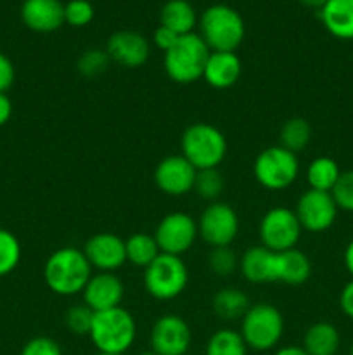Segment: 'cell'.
<instances>
[{"mask_svg":"<svg viewBox=\"0 0 353 355\" xmlns=\"http://www.w3.org/2000/svg\"><path fill=\"white\" fill-rule=\"evenodd\" d=\"M210 49L199 33H187L179 37L170 51L165 52V71L170 80L189 85L203 78Z\"/></svg>","mask_w":353,"mask_h":355,"instance_id":"5b68a950","label":"cell"},{"mask_svg":"<svg viewBox=\"0 0 353 355\" xmlns=\"http://www.w3.org/2000/svg\"><path fill=\"white\" fill-rule=\"evenodd\" d=\"M92 270L83 250L62 246L45 260L44 279L52 293L59 297H75L83 293L93 274Z\"/></svg>","mask_w":353,"mask_h":355,"instance_id":"6da1fadb","label":"cell"},{"mask_svg":"<svg viewBox=\"0 0 353 355\" xmlns=\"http://www.w3.org/2000/svg\"><path fill=\"white\" fill-rule=\"evenodd\" d=\"M125 252H127L128 263L145 269L158 259L161 250L156 243L154 234L151 236L147 232H135L130 238L125 239Z\"/></svg>","mask_w":353,"mask_h":355,"instance_id":"484cf974","label":"cell"},{"mask_svg":"<svg viewBox=\"0 0 353 355\" xmlns=\"http://www.w3.org/2000/svg\"><path fill=\"white\" fill-rule=\"evenodd\" d=\"M93 315L96 312L85 304H78L73 305L66 311L64 315V324L66 328L69 329V333L76 336H89L90 328H92L93 322Z\"/></svg>","mask_w":353,"mask_h":355,"instance_id":"d6a6232c","label":"cell"},{"mask_svg":"<svg viewBox=\"0 0 353 355\" xmlns=\"http://www.w3.org/2000/svg\"><path fill=\"white\" fill-rule=\"evenodd\" d=\"M204 355H248V345L241 333L224 328L210 336Z\"/></svg>","mask_w":353,"mask_h":355,"instance_id":"f1b7e54d","label":"cell"},{"mask_svg":"<svg viewBox=\"0 0 353 355\" xmlns=\"http://www.w3.org/2000/svg\"><path fill=\"white\" fill-rule=\"evenodd\" d=\"M225 189L224 175L218 172V168H208V170H197L196 182H194V193L210 203L218 201Z\"/></svg>","mask_w":353,"mask_h":355,"instance_id":"f546056e","label":"cell"},{"mask_svg":"<svg viewBox=\"0 0 353 355\" xmlns=\"http://www.w3.org/2000/svg\"><path fill=\"white\" fill-rule=\"evenodd\" d=\"M159 24L175 31L179 37L192 33L197 24L196 10L187 0H168L159 12Z\"/></svg>","mask_w":353,"mask_h":355,"instance_id":"d4e9b609","label":"cell"},{"mask_svg":"<svg viewBox=\"0 0 353 355\" xmlns=\"http://www.w3.org/2000/svg\"><path fill=\"white\" fill-rule=\"evenodd\" d=\"M331 194L338 210L353 214V170L341 172L338 182L332 187Z\"/></svg>","mask_w":353,"mask_h":355,"instance_id":"d590c367","label":"cell"},{"mask_svg":"<svg viewBox=\"0 0 353 355\" xmlns=\"http://www.w3.org/2000/svg\"><path fill=\"white\" fill-rule=\"evenodd\" d=\"M21 21L37 33H52L64 24V3L61 0H24Z\"/></svg>","mask_w":353,"mask_h":355,"instance_id":"ac0fdd59","label":"cell"},{"mask_svg":"<svg viewBox=\"0 0 353 355\" xmlns=\"http://www.w3.org/2000/svg\"><path fill=\"white\" fill-rule=\"evenodd\" d=\"M242 73V62L235 52H210L203 80L217 90L230 89Z\"/></svg>","mask_w":353,"mask_h":355,"instance_id":"d6986e66","label":"cell"},{"mask_svg":"<svg viewBox=\"0 0 353 355\" xmlns=\"http://www.w3.org/2000/svg\"><path fill=\"white\" fill-rule=\"evenodd\" d=\"M311 276V262L301 250L293 248L275 253V283L300 286Z\"/></svg>","mask_w":353,"mask_h":355,"instance_id":"44dd1931","label":"cell"},{"mask_svg":"<svg viewBox=\"0 0 353 355\" xmlns=\"http://www.w3.org/2000/svg\"><path fill=\"white\" fill-rule=\"evenodd\" d=\"M141 355H156L154 352H152V350H151V352H142Z\"/></svg>","mask_w":353,"mask_h":355,"instance_id":"bcb514c9","label":"cell"},{"mask_svg":"<svg viewBox=\"0 0 353 355\" xmlns=\"http://www.w3.org/2000/svg\"><path fill=\"white\" fill-rule=\"evenodd\" d=\"M151 350L156 355H187L192 343V331L183 318L165 314L156 319L151 329Z\"/></svg>","mask_w":353,"mask_h":355,"instance_id":"4fadbf2b","label":"cell"},{"mask_svg":"<svg viewBox=\"0 0 353 355\" xmlns=\"http://www.w3.org/2000/svg\"><path fill=\"white\" fill-rule=\"evenodd\" d=\"M109 59L123 68H138L145 64L151 54L147 38L138 31L121 30L109 37L106 45Z\"/></svg>","mask_w":353,"mask_h":355,"instance_id":"2e32d148","label":"cell"},{"mask_svg":"<svg viewBox=\"0 0 353 355\" xmlns=\"http://www.w3.org/2000/svg\"><path fill=\"white\" fill-rule=\"evenodd\" d=\"M83 304L93 312L109 311L121 307L125 297V284L116 272H97L87 283L83 290Z\"/></svg>","mask_w":353,"mask_h":355,"instance_id":"e0dca14e","label":"cell"},{"mask_svg":"<svg viewBox=\"0 0 353 355\" xmlns=\"http://www.w3.org/2000/svg\"><path fill=\"white\" fill-rule=\"evenodd\" d=\"M182 156L196 170L218 168L227 155V139L211 123H192L180 139Z\"/></svg>","mask_w":353,"mask_h":355,"instance_id":"277c9868","label":"cell"},{"mask_svg":"<svg viewBox=\"0 0 353 355\" xmlns=\"http://www.w3.org/2000/svg\"><path fill=\"white\" fill-rule=\"evenodd\" d=\"M96 16L93 6L89 0H69L64 6V23L69 26L83 28Z\"/></svg>","mask_w":353,"mask_h":355,"instance_id":"e575fe53","label":"cell"},{"mask_svg":"<svg viewBox=\"0 0 353 355\" xmlns=\"http://www.w3.org/2000/svg\"><path fill=\"white\" fill-rule=\"evenodd\" d=\"M325 30L339 40H353V0H327L320 9Z\"/></svg>","mask_w":353,"mask_h":355,"instance_id":"7402d4cb","label":"cell"},{"mask_svg":"<svg viewBox=\"0 0 353 355\" xmlns=\"http://www.w3.org/2000/svg\"><path fill=\"white\" fill-rule=\"evenodd\" d=\"M341 345L338 328L331 322H315L303 336V349L308 355H336Z\"/></svg>","mask_w":353,"mask_h":355,"instance_id":"603a6c76","label":"cell"},{"mask_svg":"<svg viewBox=\"0 0 353 355\" xmlns=\"http://www.w3.org/2000/svg\"><path fill=\"white\" fill-rule=\"evenodd\" d=\"M109 62L111 59L106 51H102V49H89L78 58L76 68L83 76L93 78V76L102 75L109 68Z\"/></svg>","mask_w":353,"mask_h":355,"instance_id":"836d02e7","label":"cell"},{"mask_svg":"<svg viewBox=\"0 0 353 355\" xmlns=\"http://www.w3.org/2000/svg\"><path fill=\"white\" fill-rule=\"evenodd\" d=\"M339 307H341L343 314L353 321V279L345 284L339 295Z\"/></svg>","mask_w":353,"mask_h":355,"instance_id":"ab89813d","label":"cell"},{"mask_svg":"<svg viewBox=\"0 0 353 355\" xmlns=\"http://www.w3.org/2000/svg\"><path fill=\"white\" fill-rule=\"evenodd\" d=\"M197 170L182 155L163 158L154 170L156 187L166 196L180 198L194 189Z\"/></svg>","mask_w":353,"mask_h":355,"instance_id":"5bb4252c","label":"cell"},{"mask_svg":"<svg viewBox=\"0 0 353 355\" xmlns=\"http://www.w3.org/2000/svg\"><path fill=\"white\" fill-rule=\"evenodd\" d=\"M258 232L262 246L273 253H280L296 248L303 229L294 210L286 207H273L260 220Z\"/></svg>","mask_w":353,"mask_h":355,"instance_id":"9c48e42d","label":"cell"},{"mask_svg":"<svg viewBox=\"0 0 353 355\" xmlns=\"http://www.w3.org/2000/svg\"><path fill=\"white\" fill-rule=\"evenodd\" d=\"M21 355H62V352L55 340L48 336H37L23 347Z\"/></svg>","mask_w":353,"mask_h":355,"instance_id":"8d00e7d4","label":"cell"},{"mask_svg":"<svg viewBox=\"0 0 353 355\" xmlns=\"http://www.w3.org/2000/svg\"><path fill=\"white\" fill-rule=\"evenodd\" d=\"M199 238L197 220L185 211H172L156 225L154 239L161 253L182 257Z\"/></svg>","mask_w":353,"mask_h":355,"instance_id":"8fae6325","label":"cell"},{"mask_svg":"<svg viewBox=\"0 0 353 355\" xmlns=\"http://www.w3.org/2000/svg\"><path fill=\"white\" fill-rule=\"evenodd\" d=\"M343 260H345L346 270H348L350 276H352V279H353V239L348 243V245H346V250H345V255H343Z\"/></svg>","mask_w":353,"mask_h":355,"instance_id":"b9f144b4","label":"cell"},{"mask_svg":"<svg viewBox=\"0 0 353 355\" xmlns=\"http://www.w3.org/2000/svg\"><path fill=\"white\" fill-rule=\"evenodd\" d=\"M239 333L248 349L266 352L279 345L284 335V318L273 305L255 304L241 319Z\"/></svg>","mask_w":353,"mask_h":355,"instance_id":"8992f818","label":"cell"},{"mask_svg":"<svg viewBox=\"0 0 353 355\" xmlns=\"http://www.w3.org/2000/svg\"><path fill=\"white\" fill-rule=\"evenodd\" d=\"M16 78V69L12 61L3 52H0V92H7Z\"/></svg>","mask_w":353,"mask_h":355,"instance_id":"74e56055","label":"cell"},{"mask_svg":"<svg viewBox=\"0 0 353 355\" xmlns=\"http://www.w3.org/2000/svg\"><path fill=\"white\" fill-rule=\"evenodd\" d=\"M10 116H12V101L7 92H0V127H3Z\"/></svg>","mask_w":353,"mask_h":355,"instance_id":"60d3db41","label":"cell"},{"mask_svg":"<svg viewBox=\"0 0 353 355\" xmlns=\"http://www.w3.org/2000/svg\"><path fill=\"white\" fill-rule=\"evenodd\" d=\"M97 355H123V354H104V352H99Z\"/></svg>","mask_w":353,"mask_h":355,"instance_id":"f6af8a7d","label":"cell"},{"mask_svg":"<svg viewBox=\"0 0 353 355\" xmlns=\"http://www.w3.org/2000/svg\"><path fill=\"white\" fill-rule=\"evenodd\" d=\"M273 355H308L305 352L303 347H296V345H287V347H282V349L277 350Z\"/></svg>","mask_w":353,"mask_h":355,"instance_id":"7bdbcfd3","label":"cell"},{"mask_svg":"<svg viewBox=\"0 0 353 355\" xmlns=\"http://www.w3.org/2000/svg\"><path fill=\"white\" fill-rule=\"evenodd\" d=\"M87 260L99 272H116L127 263L125 239L114 232H99L89 238L83 246Z\"/></svg>","mask_w":353,"mask_h":355,"instance_id":"9a60e30c","label":"cell"},{"mask_svg":"<svg viewBox=\"0 0 353 355\" xmlns=\"http://www.w3.org/2000/svg\"><path fill=\"white\" fill-rule=\"evenodd\" d=\"M339 175H341V170H339L336 159L329 158V156H318V158L311 159L310 165L307 166V182L310 186L308 189L331 193Z\"/></svg>","mask_w":353,"mask_h":355,"instance_id":"4316f807","label":"cell"},{"mask_svg":"<svg viewBox=\"0 0 353 355\" xmlns=\"http://www.w3.org/2000/svg\"><path fill=\"white\" fill-rule=\"evenodd\" d=\"M208 267L215 276L228 277L239 269V259L230 246H218L211 248L208 255Z\"/></svg>","mask_w":353,"mask_h":355,"instance_id":"1f68e13d","label":"cell"},{"mask_svg":"<svg viewBox=\"0 0 353 355\" xmlns=\"http://www.w3.org/2000/svg\"><path fill=\"white\" fill-rule=\"evenodd\" d=\"M199 37L211 52H235L246 37V24L241 14L230 6L215 3L197 19Z\"/></svg>","mask_w":353,"mask_h":355,"instance_id":"7a4b0ae2","label":"cell"},{"mask_svg":"<svg viewBox=\"0 0 353 355\" xmlns=\"http://www.w3.org/2000/svg\"><path fill=\"white\" fill-rule=\"evenodd\" d=\"M298 2H300L301 6H305V7H310V9L320 10L322 7L325 6V2H327V0H298Z\"/></svg>","mask_w":353,"mask_h":355,"instance_id":"ee69618b","label":"cell"},{"mask_svg":"<svg viewBox=\"0 0 353 355\" xmlns=\"http://www.w3.org/2000/svg\"><path fill=\"white\" fill-rule=\"evenodd\" d=\"M89 338L99 352L125 355L137 338V322L123 307L96 312Z\"/></svg>","mask_w":353,"mask_h":355,"instance_id":"3957f363","label":"cell"},{"mask_svg":"<svg viewBox=\"0 0 353 355\" xmlns=\"http://www.w3.org/2000/svg\"><path fill=\"white\" fill-rule=\"evenodd\" d=\"M311 139V127L305 118H289L287 121H284L282 128H280L279 141L284 149L298 155L300 151H303L308 144H310Z\"/></svg>","mask_w":353,"mask_h":355,"instance_id":"83f0119b","label":"cell"},{"mask_svg":"<svg viewBox=\"0 0 353 355\" xmlns=\"http://www.w3.org/2000/svg\"><path fill=\"white\" fill-rule=\"evenodd\" d=\"M199 238L211 248L230 246L239 234V217L234 208L224 201H213L197 218Z\"/></svg>","mask_w":353,"mask_h":355,"instance_id":"30bf717a","label":"cell"},{"mask_svg":"<svg viewBox=\"0 0 353 355\" xmlns=\"http://www.w3.org/2000/svg\"><path fill=\"white\" fill-rule=\"evenodd\" d=\"M189 283V269L182 257L159 253L158 259L144 269V288L156 300L180 297Z\"/></svg>","mask_w":353,"mask_h":355,"instance_id":"52a82bcc","label":"cell"},{"mask_svg":"<svg viewBox=\"0 0 353 355\" xmlns=\"http://www.w3.org/2000/svg\"><path fill=\"white\" fill-rule=\"evenodd\" d=\"M152 40H154V45L159 49V51L166 52V51H170L173 45H175V42L179 40V35H176L175 31L168 30V28H165L159 24V26L156 28Z\"/></svg>","mask_w":353,"mask_h":355,"instance_id":"f35d334b","label":"cell"},{"mask_svg":"<svg viewBox=\"0 0 353 355\" xmlns=\"http://www.w3.org/2000/svg\"><path fill=\"white\" fill-rule=\"evenodd\" d=\"M338 207L331 193L307 189L296 201L294 214L300 220L301 229L308 232H324L334 225L338 217Z\"/></svg>","mask_w":353,"mask_h":355,"instance_id":"7c38bea8","label":"cell"},{"mask_svg":"<svg viewBox=\"0 0 353 355\" xmlns=\"http://www.w3.org/2000/svg\"><path fill=\"white\" fill-rule=\"evenodd\" d=\"M256 182L269 191H282L293 186L300 175V162L294 153L282 146H270L253 163Z\"/></svg>","mask_w":353,"mask_h":355,"instance_id":"ba28073f","label":"cell"},{"mask_svg":"<svg viewBox=\"0 0 353 355\" xmlns=\"http://www.w3.org/2000/svg\"><path fill=\"white\" fill-rule=\"evenodd\" d=\"M350 355H353V345H352V350H350Z\"/></svg>","mask_w":353,"mask_h":355,"instance_id":"7dc6e473","label":"cell"},{"mask_svg":"<svg viewBox=\"0 0 353 355\" xmlns=\"http://www.w3.org/2000/svg\"><path fill=\"white\" fill-rule=\"evenodd\" d=\"M21 262V243L7 229H0V277L9 276Z\"/></svg>","mask_w":353,"mask_h":355,"instance_id":"4dcf8cb0","label":"cell"},{"mask_svg":"<svg viewBox=\"0 0 353 355\" xmlns=\"http://www.w3.org/2000/svg\"><path fill=\"white\" fill-rule=\"evenodd\" d=\"M239 270L251 284L275 283V253L265 246H251L239 259Z\"/></svg>","mask_w":353,"mask_h":355,"instance_id":"ffe728a7","label":"cell"},{"mask_svg":"<svg viewBox=\"0 0 353 355\" xmlns=\"http://www.w3.org/2000/svg\"><path fill=\"white\" fill-rule=\"evenodd\" d=\"M249 307H251V302L248 295L239 288L232 286L221 288L211 300V309L221 321H241Z\"/></svg>","mask_w":353,"mask_h":355,"instance_id":"cb8c5ba5","label":"cell"}]
</instances>
